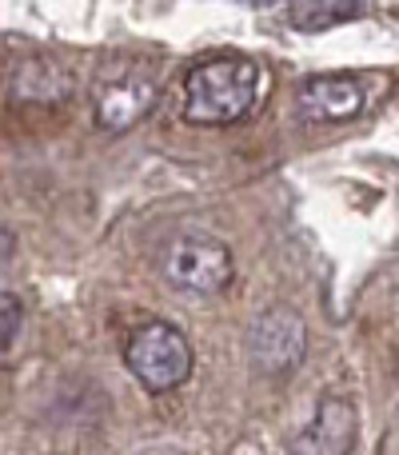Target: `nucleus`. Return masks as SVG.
<instances>
[{
  "label": "nucleus",
  "instance_id": "obj_1",
  "mask_svg": "<svg viewBox=\"0 0 399 455\" xmlns=\"http://www.w3.org/2000/svg\"><path fill=\"white\" fill-rule=\"evenodd\" d=\"M259 96V68L251 56H211L184 76L180 112L192 124H235Z\"/></svg>",
  "mask_w": 399,
  "mask_h": 455
},
{
  "label": "nucleus",
  "instance_id": "obj_2",
  "mask_svg": "<svg viewBox=\"0 0 399 455\" xmlns=\"http://www.w3.org/2000/svg\"><path fill=\"white\" fill-rule=\"evenodd\" d=\"M124 363L148 392H172L192 376V344L176 323L148 320L124 339Z\"/></svg>",
  "mask_w": 399,
  "mask_h": 455
},
{
  "label": "nucleus",
  "instance_id": "obj_3",
  "mask_svg": "<svg viewBox=\"0 0 399 455\" xmlns=\"http://www.w3.org/2000/svg\"><path fill=\"white\" fill-rule=\"evenodd\" d=\"M232 251L227 243H219L216 235H200V232H184L176 235L164 248V275L184 291H196V296H211V291H224L232 283Z\"/></svg>",
  "mask_w": 399,
  "mask_h": 455
},
{
  "label": "nucleus",
  "instance_id": "obj_4",
  "mask_svg": "<svg viewBox=\"0 0 399 455\" xmlns=\"http://www.w3.org/2000/svg\"><path fill=\"white\" fill-rule=\"evenodd\" d=\"M304 352H307V331L304 320L291 307H272V312H264L251 323V360H256V368L283 376V371L299 368Z\"/></svg>",
  "mask_w": 399,
  "mask_h": 455
},
{
  "label": "nucleus",
  "instance_id": "obj_5",
  "mask_svg": "<svg viewBox=\"0 0 399 455\" xmlns=\"http://www.w3.org/2000/svg\"><path fill=\"white\" fill-rule=\"evenodd\" d=\"M355 432H360V419H355L352 403L339 400V395H323L312 424L291 435L288 451L291 455H347L355 448Z\"/></svg>",
  "mask_w": 399,
  "mask_h": 455
},
{
  "label": "nucleus",
  "instance_id": "obj_6",
  "mask_svg": "<svg viewBox=\"0 0 399 455\" xmlns=\"http://www.w3.org/2000/svg\"><path fill=\"white\" fill-rule=\"evenodd\" d=\"M299 108L320 124L352 120L363 108V84L355 76H307L299 84Z\"/></svg>",
  "mask_w": 399,
  "mask_h": 455
},
{
  "label": "nucleus",
  "instance_id": "obj_7",
  "mask_svg": "<svg viewBox=\"0 0 399 455\" xmlns=\"http://www.w3.org/2000/svg\"><path fill=\"white\" fill-rule=\"evenodd\" d=\"M152 104H156V84L144 76H124L104 88L96 100V128L100 132H128L148 116Z\"/></svg>",
  "mask_w": 399,
  "mask_h": 455
},
{
  "label": "nucleus",
  "instance_id": "obj_8",
  "mask_svg": "<svg viewBox=\"0 0 399 455\" xmlns=\"http://www.w3.org/2000/svg\"><path fill=\"white\" fill-rule=\"evenodd\" d=\"M288 24L291 28H304V32H320L328 24L339 20H355L363 12V4H288Z\"/></svg>",
  "mask_w": 399,
  "mask_h": 455
},
{
  "label": "nucleus",
  "instance_id": "obj_9",
  "mask_svg": "<svg viewBox=\"0 0 399 455\" xmlns=\"http://www.w3.org/2000/svg\"><path fill=\"white\" fill-rule=\"evenodd\" d=\"M16 331H20V299L12 291L0 296V352L12 355V344H16Z\"/></svg>",
  "mask_w": 399,
  "mask_h": 455
}]
</instances>
